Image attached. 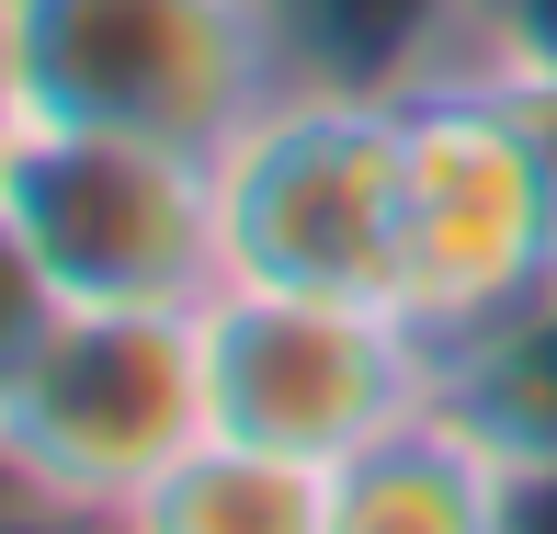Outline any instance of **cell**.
I'll use <instances>...</instances> for the list:
<instances>
[{"label": "cell", "instance_id": "cell-1", "mask_svg": "<svg viewBox=\"0 0 557 534\" xmlns=\"http://www.w3.org/2000/svg\"><path fill=\"white\" fill-rule=\"evenodd\" d=\"M23 125H103L216 160L285 91L262 0H12Z\"/></svg>", "mask_w": 557, "mask_h": 534}, {"label": "cell", "instance_id": "cell-2", "mask_svg": "<svg viewBox=\"0 0 557 534\" xmlns=\"http://www.w3.org/2000/svg\"><path fill=\"white\" fill-rule=\"evenodd\" d=\"M227 285H308L398 308V103L375 91H273L216 148Z\"/></svg>", "mask_w": 557, "mask_h": 534}, {"label": "cell", "instance_id": "cell-3", "mask_svg": "<svg viewBox=\"0 0 557 534\" xmlns=\"http://www.w3.org/2000/svg\"><path fill=\"white\" fill-rule=\"evenodd\" d=\"M206 398L216 432L308 467H352L398 421L433 410V330L387 296H308V285H216L206 308Z\"/></svg>", "mask_w": 557, "mask_h": 534}, {"label": "cell", "instance_id": "cell-4", "mask_svg": "<svg viewBox=\"0 0 557 534\" xmlns=\"http://www.w3.org/2000/svg\"><path fill=\"white\" fill-rule=\"evenodd\" d=\"M0 206L58 273L69 308H206L227 285L216 160L103 125H23L0 160Z\"/></svg>", "mask_w": 557, "mask_h": 534}, {"label": "cell", "instance_id": "cell-5", "mask_svg": "<svg viewBox=\"0 0 557 534\" xmlns=\"http://www.w3.org/2000/svg\"><path fill=\"white\" fill-rule=\"evenodd\" d=\"M206 432H216V398H206V319L194 308H69L23 398L0 410V477L125 512Z\"/></svg>", "mask_w": 557, "mask_h": 534}, {"label": "cell", "instance_id": "cell-6", "mask_svg": "<svg viewBox=\"0 0 557 534\" xmlns=\"http://www.w3.org/2000/svg\"><path fill=\"white\" fill-rule=\"evenodd\" d=\"M535 273H557L546 183L490 69H444L398 103V308L421 330H467L512 308Z\"/></svg>", "mask_w": 557, "mask_h": 534}, {"label": "cell", "instance_id": "cell-7", "mask_svg": "<svg viewBox=\"0 0 557 534\" xmlns=\"http://www.w3.org/2000/svg\"><path fill=\"white\" fill-rule=\"evenodd\" d=\"M262 35L296 91L410 103L478 58V0H262Z\"/></svg>", "mask_w": 557, "mask_h": 534}, {"label": "cell", "instance_id": "cell-8", "mask_svg": "<svg viewBox=\"0 0 557 534\" xmlns=\"http://www.w3.org/2000/svg\"><path fill=\"white\" fill-rule=\"evenodd\" d=\"M433 410L467 421L500 467H557V273L433 341Z\"/></svg>", "mask_w": 557, "mask_h": 534}, {"label": "cell", "instance_id": "cell-9", "mask_svg": "<svg viewBox=\"0 0 557 534\" xmlns=\"http://www.w3.org/2000/svg\"><path fill=\"white\" fill-rule=\"evenodd\" d=\"M500 455L467 421L421 410L387 444L331 467V534H500Z\"/></svg>", "mask_w": 557, "mask_h": 534}, {"label": "cell", "instance_id": "cell-10", "mask_svg": "<svg viewBox=\"0 0 557 534\" xmlns=\"http://www.w3.org/2000/svg\"><path fill=\"white\" fill-rule=\"evenodd\" d=\"M125 534H331V467L206 432L183 467H160L125 500Z\"/></svg>", "mask_w": 557, "mask_h": 534}, {"label": "cell", "instance_id": "cell-11", "mask_svg": "<svg viewBox=\"0 0 557 534\" xmlns=\"http://www.w3.org/2000/svg\"><path fill=\"white\" fill-rule=\"evenodd\" d=\"M58 319H69L58 273L35 262V239H23V227H12V206H0V410L23 398V375H35V352L58 341Z\"/></svg>", "mask_w": 557, "mask_h": 534}, {"label": "cell", "instance_id": "cell-12", "mask_svg": "<svg viewBox=\"0 0 557 534\" xmlns=\"http://www.w3.org/2000/svg\"><path fill=\"white\" fill-rule=\"evenodd\" d=\"M500 80V103H512L523 148H535V183H546V227H557V69H512V58H478Z\"/></svg>", "mask_w": 557, "mask_h": 534}, {"label": "cell", "instance_id": "cell-13", "mask_svg": "<svg viewBox=\"0 0 557 534\" xmlns=\"http://www.w3.org/2000/svg\"><path fill=\"white\" fill-rule=\"evenodd\" d=\"M478 58L557 69V0H478Z\"/></svg>", "mask_w": 557, "mask_h": 534}, {"label": "cell", "instance_id": "cell-14", "mask_svg": "<svg viewBox=\"0 0 557 534\" xmlns=\"http://www.w3.org/2000/svg\"><path fill=\"white\" fill-rule=\"evenodd\" d=\"M0 534H125V512H91V500H46L0 477Z\"/></svg>", "mask_w": 557, "mask_h": 534}, {"label": "cell", "instance_id": "cell-15", "mask_svg": "<svg viewBox=\"0 0 557 534\" xmlns=\"http://www.w3.org/2000/svg\"><path fill=\"white\" fill-rule=\"evenodd\" d=\"M500 534H557V467H512L500 477Z\"/></svg>", "mask_w": 557, "mask_h": 534}, {"label": "cell", "instance_id": "cell-16", "mask_svg": "<svg viewBox=\"0 0 557 534\" xmlns=\"http://www.w3.org/2000/svg\"><path fill=\"white\" fill-rule=\"evenodd\" d=\"M23 137V69H12V0H0V160Z\"/></svg>", "mask_w": 557, "mask_h": 534}]
</instances>
